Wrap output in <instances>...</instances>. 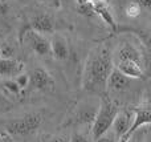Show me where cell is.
<instances>
[{
  "instance_id": "obj_1",
  "label": "cell",
  "mask_w": 151,
  "mask_h": 142,
  "mask_svg": "<svg viewBox=\"0 0 151 142\" xmlns=\"http://www.w3.org/2000/svg\"><path fill=\"white\" fill-rule=\"evenodd\" d=\"M114 64L113 55L106 45L94 47L89 52L82 73V88L94 94L106 92V84Z\"/></svg>"
},
{
  "instance_id": "obj_2",
  "label": "cell",
  "mask_w": 151,
  "mask_h": 142,
  "mask_svg": "<svg viewBox=\"0 0 151 142\" xmlns=\"http://www.w3.org/2000/svg\"><path fill=\"white\" fill-rule=\"evenodd\" d=\"M118 110H119L118 105L111 98L101 97L96 117H94V121L90 126V137L93 142L97 141L99 137H102L105 133H107L110 130Z\"/></svg>"
},
{
  "instance_id": "obj_3",
  "label": "cell",
  "mask_w": 151,
  "mask_h": 142,
  "mask_svg": "<svg viewBox=\"0 0 151 142\" xmlns=\"http://www.w3.org/2000/svg\"><path fill=\"white\" fill-rule=\"evenodd\" d=\"M42 122L41 113H29L25 116L9 121L5 125V132L12 136H27L35 133Z\"/></svg>"
},
{
  "instance_id": "obj_4",
  "label": "cell",
  "mask_w": 151,
  "mask_h": 142,
  "mask_svg": "<svg viewBox=\"0 0 151 142\" xmlns=\"http://www.w3.org/2000/svg\"><path fill=\"white\" fill-rule=\"evenodd\" d=\"M24 43L36 53L40 57H45V56L50 55V43L47 39V36L40 35L37 32L32 31L31 28L25 29L23 33Z\"/></svg>"
},
{
  "instance_id": "obj_5",
  "label": "cell",
  "mask_w": 151,
  "mask_h": 142,
  "mask_svg": "<svg viewBox=\"0 0 151 142\" xmlns=\"http://www.w3.org/2000/svg\"><path fill=\"white\" fill-rule=\"evenodd\" d=\"M90 9L93 16H98L110 29L117 31V21H115L114 13L107 0H91Z\"/></svg>"
},
{
  "instance_id": "obj_6",
  "label": "cell",
  "mask_w": 151,
  "mask_h": 142,
  "mask_svg": "<svg viewBox=\"0 0 151 142\" xmlns=\"http://www.w3.org/2000/svg\"><path fill=\"white\" fill-rule=\"evenodd\" d=\"M99 102L93 101H83L77 106V110L74 114V124L78 126H89L93 124L94 117H96L97 109Z\"/></svg>"
},
{
  "instance_id": "obj_7",
  "label": "cell",
  "mask_w": 151,
  "mask_h": 142,
  "mask_svg": "<svg viewBox=\"0 0 151 142\" xmlns=\"http://www.w3.org/2000/svg\"><path fill=\"white\" fill-rule=\"evenodd\" d=\"M29 85H32L36 90H53L55 80L45 69L36 68L29 74Z\"/></svg>"
},
{
  "instance_id": "obj_8",
  "label": "cell",
  "mask_w": 151,
  "mask_h": 142,
  "mask_svg": "<svg viewBox=\"0 0 151 142\" xmlns=\"http://www.w3.org/2000/svg\"><path fill=\"white\" fill-rule=\"evenodd\" d=\"M131 121H133V114H131L130 112L118 110L117 116H115L114 121H113V124H111V128H110V132L114 134L117 142L127 133L129 128H130V125H131Z\"/></svg>"
},
{
  "instance_id": "obj_9",
  "label": "cell",
  "mask_w": 151,
  "mask_h": 142,
  "mask_svg": "<svg viewBox=\"0 0 151 142\" xmlns=\"http://www.w3.org/2000/svg\"><path fill=\"white\" fill-rule=\"evenodd\" d=\"M50 43V55L56 58L57 61H66L69 58V43L66 40V37H64L63 35H53L52 40H49Z\"/></svg>"
},
{
  "instance_id": "obj_10",
  "label": "cell",
  "mask_w": 151,
  "mask_h": 142,
  "mask_svg": "<svg viewBox=\"0 0 151 142\" xmlns=\"http://www.w3.org/2000/svg\"><path fill=\"white\" fill-rule=\"evenodd\" d=\"M133 84V79L125 76L122 72H119L117 68H113L111 73H110L109 79H107L106 90H111V92H123L127 90Z\"/></svg>"
},
{
  "instance_id": "obj_11",
  "label": "cell",
  "mask_w": 151,
  "mask_h": 142,
  "mask_svg": "<svg viewBox=\"0 0 151 142\" xmlns=\"http://www.w3.org/2000/svg\"><path fill=\"white\" fill-rule=\"evenodd\" d=\"M119 61H135V63L142 64V55L133 44L123 43L113 56V64L119 63Z\"/></svg>"
},
{
  "instance_id": "obj_12",
  "label": "cell",
  "mask_w": 151,
  "mask_h": 142,
  "mask_svg": "<svg viewBox=\"0 0 151 142\" xmlns=\"http://www.w3.org/2000/svg\"><path fill=\"white\" fill-rule=\"evenodd\" d=\"M29 28L32 31L45 36V35H49L55 32V23L50 19V16L45 15V13H39V15L32 17L31 23H29Z\"/></svg>"
},
{
  "instance_id": "obj_13",
  "label": "cell",
  "mask_w": 151,
  "mask_h": 142,
  "mask_svg": "<svg viewBox=\"0 0 151 142\" xmlns=\"http://www.w3.org/2000/svg\"><path fill=\"white\" fill-rule=\"evenodd\" d=\"M24 65L25 64L23 61L17 60V58H3L0 60V76L4 79H13V77L19 76L23 73Z\"/></svg>"
},
{
  "instance_id": "obj_14",
  "label": "cell",
  "mask_w": 151,
  "mask_h": 142,
  "mask_svg": "<svg viewBox=\"0 0 151 142\" xmlns=\"http://www.w3.org/2000/svg\"><path fill=\"white\" fill-rule=\"evenodd\" d=\"M114 68H117L119 72H122L125 76L130 77V79H142L145 76V69L143 65L135 61H119V63L114 64Z\"/></svg>"
},
{
  "instance_id": "obj_15",
  "label": "cell",
  "mask_w": 151,
  "mask_h": 142,
  "mask_svg": "<svg viewBox=\"0 0 151 142\" xmlns=\"http://www.w3.org/2000/svg\"><path fill=\"white\" fill-rule=\"evenodd\" d=\"M149 126H142L138 130L133 133V134L129 137V140L126 142H146L147 137H149Z\"/></svg>"
},
{
  "instance_id": "obj_16",
  "label": "cell",
  "mask_w": 151,
  "mask_h": 142,
  "mask_svg": "<svg viewBox=\"0 0 151 142\" xmlns=\"http://www.w3.org/2000/svg\"><path fill=\"white\" fill-rule=\"evenodd\" d=\"M69 142H93L90 134L83 130H74L69 137Z\"/></svg>"
},
{
  "instance_id": "obj_17",
  "label": "cell",
  "mask_w": 151,
  "mask_h": 142,
  "mask_svg": "<svg viewBox=\"0 0 151 142\" xmlns=\"http://www.w3.org/2000/svg\"><path fill=\"white\" fill-rule=\"evenodd\" d=\"M76 5H77V11L81 13V15L85 16H93L90 9V1L91 0H74Z\"/></svg>"
},
{
  "instance_id": "obj_18",
  "label": "cell",
  "mask_w": 151,
  "mask_h": 142,
  "mask_svg": "<svg viewBox=\"0 0 151 142\" xmlns=\"http://www.w3.org/2000/svg\"><path fill=\"white\" fill-rule=\"evenodd\" d=\"M15 48L8 43H0V60L3 58H13Z\"/></svg>"
},
{
  "instance_id": "obj_19",
  "label": "cell",
  "mask_w": 151,
  "mask_h": 142,
  "mask_svg": "<svg viewBox=\"0 0 151 142\" xmlns=\"http://www.w3.org/2000/svg\"><path fill=\"white\" fill-rule=\"evenodd\" d=\"M125 12H126V15H127L129 17L134 19V17H138V16L141 15L142 8L139 7V4H137L135 1H131L125 7Z\"/></svg>"
},
{
  "instance_id": "obj_20",
  "label": "cell",
  "mask_w": 151,
  "mask_h": 142,
  "mask_svg": "<svg viewBox=\"0 0 151 142\" xmlns=\"http://www.w3.org/2000/svg\"><path fill=\"white\" fill-rule=\"evenodd\" d=\"M4 88L11 93V94H13V96H17L19 93L21 92L20 88L17 86V84L15 82V80H13V79H7V80H5V81H4Z\"/></svg>"
},
{
  "instance_id": "obj_21",
  "label": "cell",
  "mask_w": 151,
  "mask_h": 142,
  "mask_svg": "<svg viewBox=\"0 0 151 142\" xmlns=\"http://www.w3.org/2000/svg\"><path fill=\"white\" fill-rule=\"evenodd\" d=\"M13 80H15V82L17 84V86L20 88V90L25 89V88L29 85V74H27V73H20Z\"/></svg>"
},
{
  "instance_id": "obj_22",
  "label": "cell",
  "mask_w": 151,
  "mask_h": 142,
  "mask_svg": "<svg viewBox=\"0 0 151 142\" xmlns=\"http://www.w3.org/2000/svg\"><path fill=\"white\" fill-rule=\"evenodd\" d=\"M12 4H11V0H0V17H4L9 13Z\"/></svg>"
},
{
  "instance_id": "obj_23",
  "label": "cell",
  "mask_w": 151,
  "mask_h": 142,
  "mask_svg": "<svg viewBox=\"0 0 151 142\" xmlns=\"http://www.w3.org/2000/svg\"><path fill=\"white\" fill-rule=\"evenodd\" d=\"M94 142H117V140H115V137H114V134H113L111 132H107V133H105L102 137H99L97 141H94Z\"/></svg>"
},
{
  "instance_id": "obj_24",
  "label": "cell",
  "mask_w": 151,
  "mask_h": 142,
  "mask_svg": "<svg viewBox=\"0 0 151 142\" xmlns=\"http://www.w3.org/2000/svg\"><path fill=\"white\" fill-rule=\"evenodd\" d=\"M49 142H69V137L65 134H58L50 138Z\"/></svg>"
},
{
  "instance_id": "obj_25",
  "label": "cell",
  "mask_w": 151,
  "mask_h": 142,
  "mask_svg": "<svg viewBox=\"0 0 151 142\" xmlns=\"http://www.w3.org/2000/svg\"><path fill=\"white\" fill-rule=\"evenodd\" d=\"M137 4H139V7L142 9H150V5H151V0H134Z\"/></svg>"
},
{
  "instance_id": "obj_26",
  "label": "cell",
  "mask_w": 151,
  "mask_h": 142,
  "mask_svg": "<svg viewBox=\"0 0 151 142\" xmlns=\"http://www.w3.org/2000/svg\"><path fill=\"white\" fill-rule=\"evenodd\" d=\"M0 142H11V136L7 132H0Z\"/></svg>"
}]
</instances>
